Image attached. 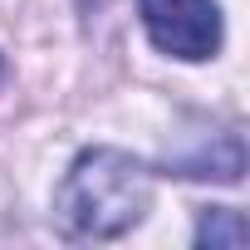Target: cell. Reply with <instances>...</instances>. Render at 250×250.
I'll list each match as a JSON object with an SVG mask.
<instances>
[{"instance_id":"7a4b0ae2","label":"cell","mask_w":250,"mask_h":250,"mask_svg":"<svg viewBox=\"0 0 250 250\" xmlns=\"http://www.w3.org/2000/svg\"><path fill=\"white\" fill-rule=\"evenodd\" d=\"M152 44L172 59H211L221 49L216 0H138Z\"/></svg>"},{"instance_id":"6da1fadb","label":"cell","mask_w":250,"mask_h":250,"mask_svg":"<svg viewBox=\"0 0 250 250\" xmlns=\"http://www.w3.org/2000/svg\"><path fill=\"white\" fill-rule=\"evenodd\" d=\"M152 206V177L138 157L118 152V147H88L59 196H54V211L59 221L74 230V235H93V240H113L123 230H133Z\"/></svg>"},{"instance_id":"3957f363","label":"cell","mask_w":250,"mask_h":250,"mask_svg":"<svg viewBox=\"0 0 250 250\" xmlns=\"http://www.w3.org/2000/svg\"><path fill=\"white\" fill-rule=\"evenodd\" d=\"M196 240H201V245H226V250H240V245H245V221H240V211H226V206L206 211V216H201Z\"/></svg>"}]
</instances>
